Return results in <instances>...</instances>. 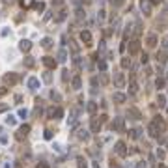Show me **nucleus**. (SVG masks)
<instances>
[{
    "mask_svg": "<svg viewBox=\"0 0 168 168\" xmlns=\"http://www.w3.org/2000/svg\"><path fill=\"white\" fill-rule=\"evenodd\" d=\"M153 2H161V0H153Z\"/></svg>",
    "mask_w": 168,
    "mask_h": 168,
    "instance_id": "bf43d9fd",
    "label": "nucleus"
},
{
    "mask_svg": "<svg viewBox=\"0 0 168 168\" xmlns=\"http://www.w3.org/2000/svg\"><path fill=\"white\" fill-rule=\"evenodd\" d=\"M166 77H168V71H166Z\"/></svg>",
    "mask_w": 168,
    "mask_h": 168,
    "instance_id": "052dcab7",
    "label": "nucleus"
},
{
    "mask_svg": "<svg viewBox=\"0 0 168 168\" xmlns=\"http://www.w3.org/2000/svg\"><path fill=\"white\" fill-rule=\"evenodd\" d=\"M56 58H58V62H60V64H64V62L67 60V58H69V54H67V51L62 47V49L58 51V56H56Z\"/></svg>",
    "mask_w": 168,
    "mask_h": 168,
    "instance_id": "4468645a",
    "label": "nucleus"
},
{
    "mask_svg": "<svg viewBox=\"0 0 168 168\" xmlns=\"http://www.w3.org/2000/svg\"><path fill=\"white\" fill-rule=\"evenodd\" d=\"M6 93V88H0V95H4Z\"/></svg>",
    "mask_w": 168,
    "mask_h": 168,
    "instance_id": "4d7b16f0",
    "label": "nucleus"
},
{
    "mask_svg": "<svg viewBox=\"0 0 168 168\" xmlns=\"http://www.w3.org/2000/svg\"><path fill=\"white\" fill-rule=\"evenodd\" d=\"M26 86H28V90L35 92V90L41 88V82H39V79H37V77H30V79H28V82H26Z\"/></svg>",
    "mask_w": 168,
    "mask_h": 168,
    "instance_id": "7ed1b4c3",
    "label": "nucleus"
},
{
    "mask_svg": "<svg viewBox=\"0 0 168 168\" xmlns=\"http://www.w3.org/2000/svg\"><path fill=\"white\" fill-rule=\"evenodd\" d=\"M71 86H73V90H80V88H82V80H80V77H73Z\"/></svg>",
    "mask_w": 168,
    "mask_h": 168,
    "instance_id": "f3484780",
    "label": "nucleus"
},
{
    "mask_svg": "<svg viewBox=\"0 0 168 168\" xmlns=\"http://www.w3.org/2000/svg\"><path fill=\"white\" fill-rule=\"evenodd\" d=\"M164 155H166V153H164L163 150H157V157H159V159H164Z\"/></svg>",
    "mask_w": 168,
    "mask_h": 168,
    "instance_id": "37998d69",
    "label": "nucleus"
},
{
    "mask_svg": "<svg viewBox=\"0 0 168 168\" xmlns=\"http://www.w3.org/2000/svg\"><path fill=\"white\" fill-rule=\"evenodd\" d=\"M155 86H157V88H164V79H163V77H159V79H157V80H155Z\"/></svg>",
    "mask_w": 168,
    "mask_h": 168,
    "instance_id": "f704fd0d",
    "label": "nucleus"
},
{
    "mask_svg": "<svg viewBox=\"0 0 168 168\" xmlns=\"http://www.w3.org/2000/svg\"><path fill=\"white\" fill-rule=\"evenodd\" d=\"M37 168H49V164H47V163H39V164H37Z\"/></svg>",
    "mask_w": 168,
    "mask_h": 168,
    "instance_id": "603ef678",
    "label": "nucleus"
},
{
    "mask_svg": "<svg viewBox=\"0 0 168 168\" xmlns=\"http://www.w3.org/2000/svg\"><path fill=\"white\" fill-rule=\"evenodd\" d=\"M64 118V108L62 106H56L54 108V119H62Z\"/></svg>",
    "mask_w": 168,
    "mask_h": 168,
    "instance_id": "393cba45",
    "label": "nucleus"
},
{
    "mask_svg": "<svg viewBox=\"0 0 168 168\" xmlns=\"http://www.w3.org/2000/svg\"><path fill=\"white\" fill-rule=\"evenodd\" d=\"M0 144H8V136L2 135V136H0Z\"/></svg>",
    "mask_w": 168,
    "mask_h": 168,
    "instance_id": "de8ad7c7",
    "label": "nucleus"
},
{
    "mask_svg": "<svg viewBox=\"0 0 168 168\" xmlns=\"http://www.w3.org/2000/svg\"><path fill=\"white\" fill-rule=\"evenodd\" d=\"M138 168H148V164L144 163V161H142V163H138Z\"/></svg>",
    "mask_w": 168,
    "mask_h": 168,
    "instance_id": "864d4df0",
    "label": "nucleus"
},
{
    "mask_svg": "<svg viewBox=\"0 0 168 168\" xmlns=\"http://www.w3.org/2000/svg\"><path fill=\"white\" fill-rule=\"evenodd\" d=\"M157 41H159V39H157V35H155V34H150V35H148V39H146V43H148V47H155V45H157Z\"/></svg>",
    "mask_w": 168,
    "mask_h": 168,
    "instance_id": "6ab92c4d",
    "label": "nucleus"
},
{
    "mask_svg": "<svg viewBox=\"0 0 168 168\" xmlns=\"http://www.w3.org/2000/svg\"><path fill=\"white\" fill-rule=\"evenodd\" d=\"M43 136H45V140H52V131H49V129H47Z\"/></svg>",
    "mask_w": 168,
    "mask_h": 168,
    "instance_id": "4c0bfd02",
    "label": "nucleus"
},
{
    "mask_svg": "<svg viewBox=\"0 0 168 168\" xmlns=\"http://www.w3.org/2000/svg\"><path fill=\"white\" fill-rule=\"evenodd\" d=\"M35 9H37V11L41 13V11L45 9V4H43V2H39V4H35Z\"/></svg>",
    "mask_w": 168,
    "mask_h": 168,
    "instance_id": "ea45409f",
    "label": "nucleus"
},
{
    "mask_svg": "<svg viewBox=\"0 0 168 168\" xmlns=\"http://www.w3.org/2000/svg\"><path fill=\"white\" fill-rule=\"evenodd\" d=\"M166 112H168V108H166Z\"/></svg>",
    "mask_w": 168,
    "mask_h": 168,
    "instance_id": "680f3d73",
    "label": "nucleus"
},
{
    "mask_svg": "<svg viewBox=\"0 0 168 168\" xmlns=\"http://www.w3.org/2000/svg\"><path fill=\"white\" fill-rule=\"evenodd\" d=\"M24 66H26V67H34L35 66V60L32 56H26V58H24Z\"/></svg>",
    "mask_w": 168,
    "mask_h": 168,
    "instance_id": "c85d7f7f",
    "label": "nucleus"
},
{
    "mask_svg": "<svg viewBox=\"0 0 168 168\" xmlns=\"http://www.w3.org/2000/svg\"><path fill=\"white\" fill-rule=\"evenodd\" d=\"M86 110H88L90 114H95V112H97V103H95V101H88V105H86Z\"/></svg>",
    "mask_w": 168,
    "mask_h": 168,
    "instance_id": "a211bd4d",
    "label": "nucleus"
},
{
    "mask_svg": "<svg viewBox=\"0 0 168 168\" xmlns=\"http://www.w3.org/2000/svg\"><path fill=\"white\" fill-rule=\"evenodd\" d=\"M71 49H73V52H79V45L75 41H71Z\"/></svg>",
    "mask_w": 168,
    "mask_h": 168,
    "instance_id": "79ce46f5",
    "label": "nucleus"
},
{
    "mask_svg": "<svg viewBox=\"0 0 168 168\" xmlns=\"http://www.w3.org/2000/svg\"><path fill=\"white\" fill-rule=\"evenodd\" d=\"M97 69H99V71H103V73L106 71V62L103 60V58H99V60H97Z\"/></svg>",
    "mask_w": 168,
    "mask_h": 168,
    "instance_id": "cd10ccee",
    "label": "nucleus"
},
{
    "mask_svg": "<svg viewBox=\"0 0 168 168\" xmlns=\"http://www.w3.org/2000/svg\"><path fill=\"white\" fill-rule=\"evenodd\" d=\"M112 99H114V103H123V101H125V93L116 92L114 95H112Z\"/></svg>",
    "mask_w": 168,
    "mask_h": 168,
    "instance_id": "4be33fe9",
    "label": "nucleus"
},
{
    "mask_svg": "<svg viewBox=\"0 0 168 168\" xmlns=\"http://www.w3.org/2000/svg\"><path fill=\"white\" fill-rule=\"evenodd\" d=\"M47 118H49V119H54V106L47 108Z\"/></svg>",
    "mask_w": 168,
    "mask_h": 168,
    "instance_id": "c9c22d12",
    "label": "nucleus"
},
{
    "mask_svg": "<svg viewBox=\"0 0 168 168\" xmlns=\"http://www.w3.org/2000/svg\"><path fill=\"white\" fill-rule=\"evenodd\" d=\"M97 21H105V9H101L97 13Z\"/></svg>",
    "mask_w": 168,
    "mask_h": 168,
    "instance_id": "58836bf2",
    "label": "nucleus"
},
{
    "mask_svg": "<svg viewBox=\"0 0 168 168\" xmlns=\"http://www.w3.org/2000/svg\"><path fill=\"white\" fill-rule=\"evenodd\" d=\"M6 125L15 127V125H17V118H15V116H11V114H8V116H6Z\"/></svg>",
    "mask_w": 168,
    "mask_h": 168,
    "instance_id": "aec40b11",
    "label": "nucleus"
},
{
    "mask_svg": "<svg viewBox=\"0 0 168 168\" xmlns=\"http://www.w3.org/2000/svg\"><path fill=\"white\" fill-rule=\"evenodd\" d=\"M2 168H11V164H9V163H6V164H2Z\"/></svg>",
    "mask_w": 168,
    "mask_h": 168,
    "instance_id": "5fc2aeb1",
    "label": "nucleus"
},
{
    "mask_svg": "<svg viewBox=\"0 0 168 168\" xmlns=\"http://www.w3.org/2000/svg\"><path fill=\"white\" fill-rule=\"evenodd\" d=\"M138 52H140V41L133 39L129 43V54H138Z\"/></svg>",
    "mask_w": 168,
    "mask_h": 168,
    "instance_id": "39448f33",
    "label": "nucleus"
},
{
    "mask_svg": "<svg viewBox=\"0 0 168 168\" xmlns=\"http://www.w3.org/2000/svg\"><path fill=\"white\" fill-rule=\"evenodd\" d=\"M79 168H88V166H86V163H84L82 157H79Z\"/></svg>",
    "mask_w": 168,
    "mask_h": 168,
    "instance_id": "a19ab883",
    "label": "nucleus"
},
{
    "mask_svg": "<svg viewBox=\"0 0 168 168\" xmlns=\"http://www.w3.org/2000/svg\"><path fill=\"white\" fill-rule=\"evenodd\" d=\"M127 114L131 116L133 119H140V110H138V108H129V112H127Z\"/></svg>",
    "mask_w": 168,
    "mask_h": 168,
    "instance_id": "5701e85b",
    "label": "nucleus"
},
{
    "mask_svg": "<svg viewBox=\"0 0 168 168\" xmlns=\"http://www.w3.org/2000/svg\"><path fill=\"white\" fill-rule=\"evenodd\" d=\"M116 153L118 155H121V157H125L127 155V150H125V142H116Z\"/></svg>",
    "mask_w": 168,
    "mask_h": 168,
    "instance_id": "1a4fd4ad",
    "label": "nucleus"
},
{
    "mask_svg": "<svg viewBox=\"0 0 168 168\" xmlns=\"http://www.w3.org/2000/svg\"><path fill=\"white\" fill-rule=\"evenodd\" d=\"M157 103H159V106H164V105H166V95L159 93V99H157Z\"/></svg>",
    "mask_w": 168,
    "mask_h": 168,
    "instance_id": "72a5a7b5",
    "label": "nucleus"
},
{
    "mask_svg": "<svg viewBox=\"0 0 168 168\" xmlns=\"http://www.w3.org/2000/svg\"><path fill=\"white\" fill-rule=\"evenodd\" d=\"M77 116H79V108H71L69 118H67V123H69V125H75L77 123Z\"/></svg>",
    "mask_w": 168,
    "mask_h": 168,
    "instance_id": "6e6552de",
    "label": "nucleus"
},
{
    "mask_svg": "<svg viewBox=\"0 0 168 168\" xmlns=\"http://www.w3.org/2000/svg\"><path fill=\"white\" fill-rule=\"evenodd\" d=\"M80 39H82L86 45H90V43H92V34H90L88 30H82V32H80Z\"/></svg>",
    "mask_w": 168,
    "mask_h": 168,
    "instance_id": "2eb2a0df",
    "label": "nucleus"
},
{
    "mask_svg": "<svg viewBox=\"0 0 168 168\" xmlns=\"http://www.w3.org/2000/svg\"><path fill=\"white\" fill-rule=\"evenodd\" d=\"M19 49H21L22 52H28V51L32 49V41L30 39H22L21 43H19Z\"/></svg>",
    "mask_w": 168,
    "mask_h": 168,
    "instance_id": "f8f14e48",
    "label": "nucleus"
},
{
    "mask_svg": "<svg viewBox=\"0 0 168 168\" xmlns=\"http://www.w3.org/2000/svg\"><path fill=\"white\" fill-rule=\"evenodd\" d=\"M106 82H108V79H106V75H105V73H101V84H106Z\"/></svg>",
    "mask_w": 168,
    "mask_h": 168,
    "instance_id": "c03bdc74",
    "label": "nucleus"
},
{
    "mask_svg": "<svg viewBox=\"0 0 168 168\" xmlns=\"http://www.w3.org/2000/svg\"><path fill=\"white\" fill-rule=\"evenodd\" d=\"M92 166L93 168H101V166H99V163H92Z\"/></svg>",
    "mask_w": 168,
    "mask_h": 168,
    "instance_id": "6e6d98bb",
    "label": "nucleus"
},
{
    "mask_svg": "<svg viewBox=\"0 0 168 168\" xmlns=\"http://www.w3.org/2000/svg\"><path fill=\"white\" fill-rule=\"evenodd\" d=\"M138 92V84L136 80H131V84H129V93H136Z\"/></svg>",
    "mask_w": 168,
    "mask_h": 168,
    "instance_id": "bb28decb",
    "label": "nucleus"
},
{
    "mask_svg": "<svg viewBox=\"0 0 168 168\" xmlns=\"http://www.w3.org/2000/svg\"><path fill=\"white\" fill-rule=\"evenodd\" d=\"M112 129L114 131H123V118H114V123H112Z\"/></svg>",
    "mask_w": 168,
    "mask_h": 168,
    "instance_id": "9d476101",
    "label": "nucleus"
},
{
    "mask_svg": "<svg viewBox=\"0 0 168 168\" xmlns=\"http://www.w3.org/2000/svg\"><path fill=\"white\" fill-rule=\"evenodd\" d=\"M30 133V125H22V127H19V131H17V138H24L26 135Z\"/></svg>",
    "mask_w": 168,
    "mask_h": 168,
    "instance_id": "9b49d317",
    "label": "nucleus"
},
{
    "mask_svg": "<svg viewBox=\"0 0 168 168\" xmlns=\"http://www.w3.org/2000/svg\"><path fill=\"white\" fill-rule=\"evenodd\" d=\"M43 64L49 67V69H54V67H56V64H58V60H54V58H51V56H45V58H43Z\"/></svg>",
    "mask_w": 168,
    "mask_h": 168,
    "instance_id": "ddd939ff",
    "label": "nucleus"
},
{
    "mask_svg": "<svg viewBox=\"0 0 168 168\" xmlns=\"http://www.w3.org/2000/svg\"><path fill=\"white\" fill-rule=\"evenodd\" d=\"M2 80H4V84H9V86H13V84H17L19 75H17V73H6V75L2 77Z\"/></svg>",
    "mask_w": 168,
    "mask_h": 168,
    "instance_id": "f03ea898",
    "label": "nucleus"
},
{
    "mask_svg": "<svg viewBox=\"0 0 168 168\" xmlns=\"http://www.w3.org/2000/svg\"><path fill=\"white\" fill-rule=\"evenodd\" d=\"M121 67H123V69L131 67V58H121Z\"/></svg>",
    "mask_w": 168,
    "mask_h": 168,
    "instance_id": "473e14b6",
    "label": "nucleus"
},
{
    "mask_svg": "<svg viewBox=\"0 0 168 168\" xmlns=\"http://www.w3.org/2000/svg\"><path fill=\"white\" fill-rule=\"evenodd\" d=\"M140 62H142V64H148V54H142V58H140Z\"/></svg>",
    "mask_w": 168,
    "mask_h": 168,
    "instance_id": "8fccbe9b",
    "label": "nucleus"
},
{
    "mask_svg": "<svg viewBox=\"0 0 168 168\" xmlns=\"http://www.w3.org/2000/svg\"><path fill=\"white\" fill-rule=\"evenodd\" d=\"M140 135H142V129H133V131H131V138H135V140L140 138Z\"/></svg>",
    "mask_w": 168,
    "mask_h": 168,
    "instance_id": "7c9ffc66",
    "label": "nucleus"
},
{
    "mask_svg": "<svg viewBox=\"0 0 168 168\" xmlns=\"http://www.w3.org/2000/svg\"><path fill=\"white\" fill-rule=\"evenodd\" d=\"M8 34H9V28H4V30L0 32V35H2V37H6V35H8Z\"/></svg>",
    "mask_w": 168,
    "mask_h": 168,
    "instance_id": "49530a36",
    "label": "nucleus"
},
{
    "mask_svg": "<svg viewBox=\"0 0 168 168\" xmlns=\"http://www.w3.org/2000/svg\"><path fill=\"white\" fill-rule=\"evenodd\" d=\"M41 47H43V49H51V47H52V39H51V37H43V39H41Z\"/></svg>",
    "mask_w": 168,
    "mask_h": 168,
    "instance_id": "b1692460",
    "label": "nucleus"
},
{
    "mask_svg": "<svg viewBox=\"0 0 168 168\" xmlns=\"http://www.w3.org/2000/svg\"><path fill=\"white\" fill-rule=\"evenodd\" d=\"M51 99H52V101H58V103H60V101H62V95L52 90V92H51Z\"/></svg>",
    "mask_w": 168,
    "mask_h": 168,
    "instance_id": "c756f323",
    "label": "nucleus"
},
{
    "mask_svg": "<svg viewBox=\"0 0 168 168\" xmlns=\"http://www.w3.org/2000/svg\"><path fill=\"white\" fill-rule=\"evenodd\" d=\"M166 62H168V52L161 49L159 52H157V64H159V66H164Z\"/></svg>",
    "mask_w": 168,
    "mask_h": 168,
    "instance_id": "0eeeda50",
    "label": "nucleus"
},
{
    "mask_svg": "<svg viewBox=\"0 0 168 168\" xmlns=\"http://www.w3.org/2000/svg\"><path fill=\"white\" fill-rule=\"evenodd\" d=\"M99 52H105V41H101V43H99Z\"/></svg>",
    "mask_w": 168,
    "mask_h": 168,
    "instance_id": "a18cd8bd",
    "label": "nucleus"
},
{
    "mask_svg": "<svg viewBox=\"0 0 168 168\" xmlns=\"http://www.w3.org/2000/svg\"><path fill=\"white\" fill-rule=\"evenodd\" d=\"M66 17H67V11H66V9H62V11L58 13V17H56V22H62Z\"/></svg>",
    "mask_w": 168,
    "mask_h": 168,
    "instance_id": "2f4dec72",
    "label": "nucleus"
},
{
    "mask_svg": "<svg viewBox=\"0 0 168 168\" xmlns=\"http://www.w3.org/2000/svg\"><path fill=\"white\" fill-rule=\"evenodd\" d=\"M17 118H19V119H26V118H28V110H26V108H19Z\"/></svg>",
    "mask_w": 168,
    "mask_h": 168,
    "instance_id": "a878e982",
    "label": "nucleus"
},
{
    "mask_svg": "<svg viewBox=\"0 0 168 168\" xmlns=\"http://www.w3.org/2000/svg\"><path fill=\"white\" fill-rule=\"evenodd\" d=\"M99 129H101V119L92 118V133H99Z\"/></svg>",
    "mask_w": 168,
    "mask_h": 168,
    "instance_id": "dca6fc26",
    "label": "nucleus"
},
{
    "mask_svg": "<svg viewBox=\"0 0 168 168\" xmlns=\"http://www.w3.org/2000/svg\"><path fill=\"white\" fill-rule=\"evenodd\" d=\"M151 0H140V9L144 11V15H150L151 13Z\"/></svg>",
    "mask_w": 168,
    "mask_h": 168,
    "instance_id": "20e7f679",
    "label": "nucleus"
},
{
    "mask_svg": "<svg viewBox=\"0 0 168 168\" xmlns=\"http://www.w3.org/2000/svg\"><path fill=\"white\" fill-rule=\"evenodd\" d=\"M73 66H75V67H80V66H82V62H80V58H79V56L73 58Z\"/></svg>",
    "mask_w": 168,
    "mask_h": 168,
    "instance_id": "e433bc0d",
    "label": "nucleus"
},
{
    "mask_svg": "<svg viewBox=\"0 0 168 168\" xmlns=\"http://www.w3.org/2000/svg\"><path fill=\"white\" fill-rule=\"evenodd\" d=\"M159 168H166V166H164V164H159Z\"/></svg>",
    "mask_w": 168,
    "mask_h": 168,
    "instance_id": "13d9d810",
    "label": "nucleus"
},
{
    "mask_svg": "<svg viewBox=\"0 0 168 168\" xmlns=\"http://www.w3.org/2000/svg\"><path fill=\"white\" fill-rule=\"evenodd\" d=\"M110 2H112V6H119L121 2H123V0H110Z\"/></svg>",
    "mask_w": 168,
    "mask_h": 168,
    "instance_id": "3c124183",
    "label": "nucleus"
},
{
    "mask_svg": "<svg viewBox=\"0 0 168 168\" xmlns=\"http://www.w3.org/2000/svg\"><path fill=\"white\" fill-rule=\"evenodd\" d=\"M88 131H86V129H79V131H77V138H80V140H88Z\"/></svg>",
    "mask_w": 168,
    "mask_h": 168,
    "instance_id": "412c9836",
    "label": "nucleus"
},
{
    "mask_svg": "<svg viewBox=\"0 0 168 168\" xmlns=\"http://www.w3.org/2000/svg\"><path fill=\"white\" fill-rule=\"evenodd\" d=\"M164 129H166V123H164L161 118H155L153 121L150 123V127H148V133H150V136L153 138H159L161 135L164 133Z\"/></svg>",
    "mask_w": 168,
    "mask_h": 168,
    "instance_id": "f257e3e1",
    "label": "nucleus"
},
{
    "mask_svg": "<svg viewBox=\"0 0 168 168\" xmlns=\"http://www.w3.org/2000/svg\"><path fill=\"white\" fill-rule=\"evenodd\" d=\"M8 108H9V106H8V105H4V103L0 105V112H6V110H8Z\"/></svg>",
    "mask_w": 168,
    "mask_h": 168,
    "instance_id": "09e8293b",
    "label": "nucleus"
},
{
    "mask_svg": "<svg viewBox=\"0 0 168 168\" xmlns=\"http://www.w3.org/2000/svg\"><path fill=\"white\" fill-rule=\"evenodd\" d=\"M114 84H116V88H123L125 86V75L123 73H116L114 75Z\"/></svg>",
    "mask_w": 168,
    "mask_h": 168,
    "instance_id": "423d86ee",
    "label": "nucleus"
}]
</instances>
